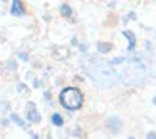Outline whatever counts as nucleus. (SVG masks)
Returning <instances> with one entry per match:
<instances>
[{
  "label": "nucleus",
  "mask_w": 156,
  "mask_h": 139,
  "mask_svg": "<svg viewBox=\"0 0 156 139\" xmlns=\"http://www.w3.org/2000/svg\"><path fill=\"white\" fill-rule=\"evenodd\" d=\"M61 14L62 15H64V17H69V15H71L72 14V9L71 7H69V5H61Z\"/></svg>",
  "instance_id": "8"
},
{
  "label": "nucleus",
  "mask_w": 156,
  "mask_h": 139,
  "mask_svg": "<svg viewBox=\"0 0 156 139\" xmlns=\"http://www.w3.org/2000/svg\"><path fill=\"white\" fill-rule=\"evenodd\" d=\"M111 49H112V45L109 44V42L108 44H104V42H98V50L101 52V54H108Z\"/></svg>",
  "instance_id": "6"
},
{
  "label": "nucleus",
  "mask_w": 156,
  "mask_h": 139,
  "mask_svg": "<svg viewBox=\"0 0 156 139\" xmlns=\"http://www.w3.org/2000/svg\"><path fill=\"white\" fill-rule=\"evenodd\" d=\"M51 121L54 126H57V127H61L62 124H64V119H62V116L59 114V112H54V114L51 116Z\"/></svg>",
  "instance_id": "5"
},
{
  "label": "nucleus",
  "mask_w": 156,
  "mask_h": 139,
  "mask_svg": "<svg viewBox=\"0 0 156 139\" xmlns=\"http://www.w3.org/2000/svg\"><path fill=\"white\" fill-rule=\"evenodd\" d=\"M129 139H134V137H129Z\"/></svg>",
  "instance_id": "12"
},
{
  "label": "nucleus",
  "mask_w": 156,
  "mask_h": 139,
  "mask_svg": "<svg viewBox=\"0 0 156 139\" xmlns=\"http://www.w3.org/2000/svg\"><path fill=\"white\" fill-rule=\"evenodd\" d=\"M119 62H124V57H119V59H112L111 64H119Z\"/></svg>",
  "instance_id": "9"
},
{
  "label": "nucleus",
  "mask_w": 156,
  "mask_h": 139,
  "mask_svg": "<svg viewBox=\"0 0 156 139\" xmlns=\"http://www.w3.org/2000/svg\"><path fill=\"white\" fill-rule=\"evenodd\" d=\"M10 119H12V121H15V122H17V124L20 126V127H25V122H24V119H22L19 114H15V112H14V114H10Z\"/></svg>",
  "instance_id": "7"
},
{
  "label": "nucleus",
  "mask_w": 156,
  "mask_h": 139,
  "mask_svg": "<svg viewBox=\"0 0 156 139\" xmlns=\"http://www.w3.org/2000/svg\"><path fill=\"white\" fill-rule=\"evenodd\" d=\"M153 102H154V104H156V97H154V99H153Z\"/></svg>",
  "instance_id": "11"
},
{
  "label": "nucleus",
  "mask_w": 156,
  "mask_h": 139,
  "mask_svg": "<svg viewBox=\"0 0 156 139\" xmlns=\"http://www.w3.org/2000/svg\"><path fill=\"white\" fill-rule=\"evenodd\" d=\"M146 139H156V132H149V134L146 136Z\"/></svg>",
  "instance_id": "10"
},
{
  "label": "nucleus",
  "mask_w": 156,
  "mask_h": 139,
  "mask_svg": "<svg viewBox=\"0 0 156 139\" xmlns=\"http://www.w3.org/2000/svg\"><path fill=\"white\" fill-rule=\"evenodd\" d=\"M59 102L67 111H79L84 106V94L79 87H64L59 94Z\"/></svg>",
  "instance_id": "1"
},
{
  "label": "nucleus",
  "mask_w": 156,
  "mask_h": 139,
  "mask_svg": "<svg viewBox=\"0 0 156 139\" xmlns=\"http://www.w3.org/2000/svg\"><path fill=\"white\" fill-rule=\"evenodd\" d=\"M122 35H124V37H128V40H129L128 49H129V50H133V49H134V45H136V37H134V34H133V32H129V30H122Z\"/></svg>",
  "instance_id": "3"
},
{
  "label": "nucleus",
  "mask_w": 156,
  "mask_h": 139,
  "mask_svg": "<svg viewBox=\"0 0 156 139\" xmlns=\"http://www.w3.org/2000/svg\"><path fill=\"white\" fill-rule=\"evenodd\" d=\"M27 117H29V121H30V122H41V114H39L35 109H29Z\"/></svg>",
  "instance_id": "4"
},
{
  "label": "nucleus",
  "mask_w": 156,
  "mask_h": 139,
  "mask_svg": "<svg viewBox=\"0 0 156 139\" xmlns=\"http://www.w3.org/2000/svg\"><path fill=\"white\" fill-rule=\"evenodd\" d=\"M10 14L15 15V17H20V15H24V14H25L24 4H22V2H19V0H14V2H12V5H10Z\"/></svg>",
  "instance_id": "2"
}]
</instances>
